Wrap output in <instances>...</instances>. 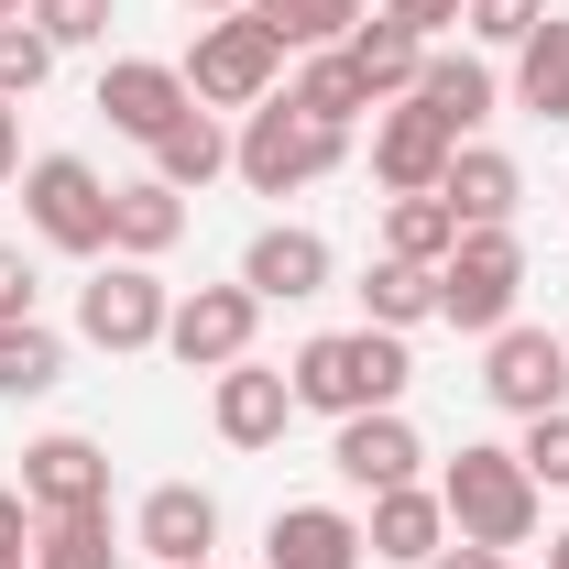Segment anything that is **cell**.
Segmentation results:
<instances>
[{
	"label": "cell",
	"instance_id": "obj_38",
	"mask_svg": "<svg viewBox=\"0 0 569 569\" xmlns=\"http://www.w3.org/2000/svg\"><path fill=\"white\" fill-rule=\"evenodd\" d=\"M427 569H515V559H503V548H471V537H449V548H438Z\"/></svg>",
	"mask_w": 569,
	"mask_h": 569
},
{
	"label": "cell",
	"instance_id": "obj_8",
	"mask_svg": "<svg viewBox=\"0 0 569 569\" xmlns=\"http://www.w3.org/2000/svg\"><path fill=\"white\" fill-rule=\"evenodd\" d=\"M252 329H263V296L252 284H187L176 318H164V351L187 372H230V361H252Z\"/></svg>",
	"mask_w": 569,
	"mask_h": 569
},
{
	"label": "cell",
	"instance_id": "obj_16",
	"mask_svg": "<svg viewBox=\"0 0 569 569\" xmlns=\"http://www.w3.org/2000/svg\"><path fill=\"white\" fill-rule=\"evenodd\" d=\"M132 548L153 569H187V559H209L219 548V493H198V482H153L132 515Z\"/></svg>",
	"mask_w": 569,
	"mask_h": 569
},
{
	"label": "cell",
	"instance_id": "obj_5",
	"mask_svg": "<svg viewBox=\"0 0 569 569\" xmlns=\"http://www.w3.org/2000/svg\"><path fill=\"white\" fill-rule=\"evenodd\" d=\"M515 296H526V241L515 230H460V252L438 263V318L460 340H493V329H515Z\"/></svg>",
	"mask_w": 569,
	"mask_h": 569
},
{
	"label": "cell",
	"instance_id": "obj_21",
	"mask_svg": "<svg viewBox=\"0 0 569 569\" xmlns=\"http://www.w3.org/2000/svg\"><path fill=\"white\" fill-rule=\"evenodd\" d=\"M176 241H187V198H176L164 176L110 187V252H121V263H164Z\"/></svg>",
	"mask_w": 569,
	"mask_h": 569
},
{
	"label": "cell",
	"instance_id": "obj_17",
	"mask_svg": "<svg viewBox=\"0 0 569 569\" xmlns=\"http://www.w3.org/2000/svg\"><path fill=\"white\" fill-rule=\"evenodd\" d=\"M361 515L340 503H284L274 526H263V569H361Z\"/></svg>",
	"mask_w": 569,
	"mask_h": 569
},
{
	"label": "cell",
	"instance_id": "obj_19",
	"mask_svg": "<svg viewBox=\"0 0 569 569\" xmlns=\"http://www.w3.org/2000/svg\"><path fill=\"white\" fill-rule=\"evenodd\" d=\"M406 99H417L427 121H449L460 142H471V132H482V121L503 110L493 67H482V56H449V44H427V67H417V88H406Z\"/></svg>",
	"mask_w": 569,
	"mask_h": 569
},
{
	"label": "cell",
	"instance_id": "obj_23",
	"mask_svg": "<svg viewBox=\"0 0 569 569\" xmlns=\"http://www.w3.org/2000/svg\"><path fill=\"white\" fill-rule=\"evenodd\" d=\"M438 318V274L427 263H395V252H372V274H361V329H427Z\"/></svg>",
	"mask_w": 569,
	"mask_h": 569
},
{
	"label": "cell",
	"instance_id": "obj_4",
	"mask_svg": "<svg viewBox=\"0 0 569 569\" xmlns=\"http://www.w3.org/2000/svg\"><path fill=\"white\" fill-rule=\"evenodd\" d=\"M284 77V44L252 22V11H209L198 44H187V99L198 110H263Z\"/></svg>",
	"mask_w": 569,
	"mask_h": 569
},
{
	"label": "cell",
	"instance_id": "obj_37",
	"mask_svg": "<svg viewBox=\"0 0 569 569\" xmlns=\"http://www.w3.org/2000/svg\"><path fill=\"white\" fill-rule=\"evenodd\" d=\"M33 526H44V515L22 503V482H0V548H33Z\"/></svg>",
	"mask_w": 569,
	"mask_h": 569
},
{
	"label": "cell",
	"instance_id": "obj_14",
	"mask_svg": "<svg viewBox=\"0 0 569 569\" xmlns=\"http://www.w3.org/2000/svg\"><path fill=\"white\" fill-rule=\"evenodd\" d=\"M329 241L307 230V219H274V230H252V252H241V284L263 296V307H296V296H329Z\"/></svg>",
	"mask_w": 569,
	"mask_h": 569
},
{
	"label": "cell",
	"instance_id": "obj_44",
	"mask_svg": "<svg viewBox=\"0 0 569 569\" xmlns=\"http://www.w3.org/2000/svg\"><path fill=\"white\" fill-rule=\"evenodd\" d=\"M187 569H209V559H187Z\"/></svg>",
	"mask_w": 569,
	"mask_h": 569
},
{
	"label": "cell",
	"instance_id": "obj_28",
	"mask_svg": "<svg viewBox=\"0 0 569 569\" xmlns=\"http://www.w3.org/2000/svg\"><path fill=\"white\" fill-rule=\"evenodd\" d=\"M284 99H296L307 121H329V132H351L361 110H383V99H372V88H361V77H351V56H340V44H329V56H307Z\"/></svg>",
	"mask_w": 569,
	"mask_h": 569
},
{
	"label": "cell",
	"instance_id": "obj_3",
	"mask_svg": "<svg viewBox=\"0 0 569 569\" xmlns=\"http://www.w3.org/2000/svg\"><path fill=\"white\" fill-rule=\"evenodd\" d=\"M340 153H351V132L307 121L296 99H263V110H241V132H230V176H241L252 198H296V187H318Z\"/></svg>",
	"mask_w": 569,
	"mask_h": 569
},
{
	"label": "cell",
	"instance_id": "obj_39",
	"mask_svg": "<svg viewBox=\"0 0 569 569\" xmlns=\"http://www.w3.org/2000/svg\"><path fill=\"white\" fill-rule=\"evenodd\" d=\"M0 176H22V110L0 99Z\"/></svg>",
	"mask_w": 569,
	"mask_h": 569
},
{
	"label": "cell",
	"instance_id": "obj_13",
	"mask_svg": "<svg viewBox=\"0 0 569 569\" xmlns=\"http://www.w3.org/2000/svg\"><path fill=\"white\" fill-rule=\"evenodd\" d=\"M417 427H406V406H372V417H340V438H329V471L351 482V493H395V482H417Z\"/></svg>",
	"mask_w": 569,
	"mask_h": 569
},
{
	"label": "cell",
	"instance_id": "obj_41",
	"mask_svg": "<svg viewBox=\"0 0 569 569\" xmlns=\"http://www.w3.org/2000/svg\"><path fill=\"white\" fill-rule=\"evenodd\" d=\"M0 569H33V548H0Z\"/></svg>",
	"mask_w": 569,
	"mask_h": 569
},
{
	"label": "cell",
	"instance_id": "obj_22",
	"mask_svg": "<svg viewBox=\"0 0 569 569\" xmlns=\"http://www.w3.org/2000/svg\"><path fill=\"white\" fill-rule=\"evenodd\" d=\"M340 56H351V77L372 88V99H406V88H417V67H427V44L406 33V22H383V11H361Z\"/></svg>",
	"mask_w": 569,
	"mask_h": 569
},
{
	"label": "cell",
	"instance_id": "obj_1",
	"mask_svg": "<svg viewBox=\"0 0 569 569\" xmlns=\"http://www.w3.org/2000/svg\"><path fill=\"white\" fill-rule=\"evenodd\" d=\"M284 383H296V417H372V406H406L417 361L395 329H318L284 361Z\"/></svg>",
	"mask_w": 569,
	"mask_h": 569
},
{
	"label": "cell",
	"instance_id": "obj_32",
	"mask_svg": "<svg viewBox=\"0 0 569 569\" xmlns=\"http://www.w3.org/2000/svg\"><path fill=\"white\" fill-rule=\"evenodd\" d=\"M44 77H56V44H44L33 22H0V99L22 110V99H33Z\"/></svg>",
	"mask_w": 569,
	"mask_h": 569
},
{
	"label": "cell",
	"instance_id": "obj_42",
	"mask_svg": "<svg viewBox=\"0 0 569 569\" xmlns=\"http://www.w3.org/2000/svg\"><path fill=\"white\" fill-rule=\"evenodd\" d=\"M22 11H33V0H0V22H22Z\"/></svg>",
	"mask_w": 569,
	"mask_h": 569
},
{
	"label": "cell",
	"instance_id": "obj_26",
	"mask_svg": "<svg viewBox=\"0 0 569 569\" xmlns=\"http://www.w3.org/2000/svg\"><path fill=\"white\" fill-rule=\"evenodd\" d=\"M153 176H164L176 198H198L209 176H230V132H219V110H187L176 132L153 142Z\"/></svg>",
	"mask_w": 569,
	"mask_h": 569
},
{
	"label": "cell",
	"instance_id": "obj_36",
	"mask_svg": "<svg viewBox=\"0 0 569 569\" xmlns=\"http://www.w3.org/2000/svg\"><path fill=\"white\" fill-rule=\"evenodd\" d=\"M11 318H33V263L0 241V329H11Z\"/></svg>",
	"mask_w": 569,
	"mask_h": 569
},
{
	"label": "cell",
	"instance_id": "obj_20",
	"mask_svg": "<svg viewBox=\"0 0 569 569\" xmlns=\"http://www.w3.org/2000/svg\"><path fill=\"white\" fill-rule=\"evenodd\" d=\"M438 198L460 209V230H515L526 176H515V153H493V142H460V153H449V176H438Z\"/></svg>",
	"mask_w": 569,
	"mask_h": 569
},
{
	"label": "cell",
	"instance_id": "obj_29",
	"mask_svg": "<svg viewBox=\"0 0 569 569\" xmlns=\"http://www.w3.org/2000/svg\"><path fill=\"white\" fill-rule=\"evenodd\" d=\"M383 252L438 274V263L460 252V209H449V198H395V209H383Z\"/></svg>",
	"mask_w": 569,
	"mask_h": 569
},
{
	"label": "cell",
	"instance_id": "obj_33",
	"mask_svg": "<svg viewBox=\"0 0 569 569\" xmlns=\"http://www.w3.org/2000/svg\"><path fill=\"white\" fill-rule=\"evenodd\" d=\"M515 460H526V482H537V493H548V482L569 493V406H548V417H526V438H515Z\"/></svg>",
	"mask_w": 569,
	"mask_h": 569
},
{
	"label": "cell",
	"instance_id": "obj_6",
	"mask_svg": "<svg viewBox=\"0 0 569 569\" xmlns=\"http://www.w3.org/2000/svg\"><path fill=\"white\" fill-rule=\"evenodd\" d=\"M11 187H22L33 241H56V252H77V263L110 252V187H99V164H77V153H33Z\"/></svg>",
	"mask_w": 569,
	"mask_h": 569
},
{
	"label": "cell",
	"instance_id": "obj_40",
	"mask_svg": "<svg viewBox=\"0 0 569 569\" xmlns=\"http://www.w3.org/2000/svg\"><path fill=\"white\" fill-rule=\"evenodd\" d=\"M548 569H569V526H559V537H548Z\"/></svg>",
	"mask_w": 569,
	"mask_h": 569
},
{
	"label": "cell",
	"instance_id": "obj_27",
	"mask_svg": "<svg viewBox=\"0 0 569 569\" xmlns=\"http://www.w3.org/2000/svg\"><path fill=\"white\" fill-rule=\"evenodd\" d=\"M56 383H67V340H56L44 318H11V329H0V395L33 406V395H56Z\"/></svg>",
	"mask_w": 569,
	"mask_h": 569
},
{
	"label": "cell",
	"instance_id": "obj_18",
	"mask_svg": "<svg viewBox=\"0 0 569 569\" xmlns=\"http://www.w3.org/2000/svg\"><path fill=\"white\" fill-rule=\"evenodd\" d=\"M361 548H372V559H395V569H427L438 548H449V503H438V482H395V493H372Z\"/></svg>",
	"mask_w": 569,
	"mask_h": 569
},
{
	"label": "cell",
	"instance_id": "obj_11",
	"mask_svg": "<svg viewBox=\"0 0 569 569\" xmlns=\"http://www.w3.org/2000/svg\"><path fill=\"white\" fill-rule=\"evenodd\" d=\"M449 153H460V132H449V121H427L417 99H383V110H372V176H383L395 198H438Z\"/></svg>",
	"mask_w": 569,
	"mask_h": 569
},
{
	"label": "cell",
	"instance_id": "obj_25",
	"mask_svg": "<svg viewBox=\"0 0 569 569\" xmlns=\"http://www.w3.org/2000/svg\"><path fill=\"white\" fill-rule=\"evenodd\" d=\"M263 33H274L284 56H329V44H351V22H361V0H241Z\"/></svg>",
	"mask_w": 569,
	"mask_h": 569
},
{
	"label": "cell",
	"instance_id": "obj_7",
	"mask_svg": "<svg viewBox=\"0 0 569 569\" xmlns=\"http://www.w3.org/2000/svg\"><path fill=\"white\" fill-rule=\"evenodd\" d=\"M164 318H176V296H164V274H153V263H121V252H110V263H99V274L77 284V340H88V351H164Z\"/></svg>",
	"mask_w": 569,
	"mask_h": 569
},
{
	"label": "cell",
	"instance_id": "obj_24",
	"mask_svg": "<svg viewBox=\"0 0 569 569\" xmlns=\"http://www.w3.org/2000/svg\"><path fill=\"white\" fill-rule=\"evenodd\" d=\"M515 110H537V121H569V11H548V22L515 44Z\"/></svg>",
	"mask_w": 569,
	"mask_h": 569
},
{
	"label": "cell",
	"instance_id": "obj_2",
	"mask_svg": "<svg viewBox=\"0 0 569 569\" xmlns=\"http://www.w3.org/2000/svg\"><path fill=\"white\" fill-rule=\"evenodd\" d=\"M438 503H449V537H471V548H503V559H515V548L537 537V503H548V493L526 482V460H515V449L471 438V449L438 471Z\"/></svg>",
	"mask_w": 569,
	"mask_h": 569
},
{
	"label": "cell",
	"instance_id": "obj_9",
	"mask_svg": "<svg viewBox=\"0 0 569 569\" xmlns=\"http://www.w3.org/2000/svg\"><path fill=\"white\" fill-rule=\"evenodd\" d=\"M482 395H493L503 417H548V406H569V340L559 329H493V351H482Z\"/></svg>",
	"mask_w": 569,
	"mask_h": 569
},
{
	"label": "cell",
	"instance_id": "obj_31",
	"mask_svg": "<svg viewBox=\"0 0 569 569\" xmlns=\"http://www.w3.org/2000/svg\"><path fill=\"white\" fill-rule=\"evenodd\" d=\"M22 22H33V33L56 44V56H77V44H110V22H121V0H33Z\"/></svg>",
	"mask_w": 569,
	"mask_h": 569
},
{
	"label": "cell",
	"instance_id": "obj_35",
	"mask_svg": "<svg viewBox=\"0 0 569 569\" xmlns=\"http://www.w3.org/2000/svg\"><path fill=\"white\" fill-rule=\"evenodd\" d=\"M460 11H471V0H383V22H406L417 44H438V33H449Z\"/></svg>",
	"mask_w": 569,
	"mask_h": 569
},
{
	"label": "cell",
	"instance_id": "obj_10",
	"mask_svg": "<svg viewBox=\"0 0 569 569\" xmlns=\"http://www.w3.org/2000/svg\"><path fill=\"white\" fill-rule=\"evenodd\" d=\"M187 110H198V99H187V67H164V56H110V67H99V121H110V132L164 142Z\"/></svg>",
	"mask_w": 569,
	"mask_h": 569
},
{
	"label": "cell",
	"instance_id": "obj_34",
	"mask_svg": "<svg viewBox=\"0 0 569 569\" xmlns=\"http://www.w3.org/2000/svg\"><path fill=\"white\" fill-rule=\"evenodd\" d=\"M537 22H548V0H471V11H460L471 44H526Z\"/></svg>",
	"mask_w": 569,
	"mask_h": 569
},
{
	"label": "cell",
	"instance_id": "obj_12",
	"mask_svg": "<svg viewBox=\"0 0 569 569\" xmlns=\"http://www.w3.org/2000/svg\"><path fill=\"white\" fill-rule=\"evenodd\" d=\"M22 503H33V515H99V503H110V449L77 438V427L33 438V449H22Z\"/></svg>",
	"mask_w": 569,
	"mask_h": 569
},
{
	"label": "cell",
	"instance_id": "obj_15",
	"mask_svg": "<svg viewBox=\"0 0 569 569\" xmlns=\"http://www.w3.org/2000/svg\"><path fill=\"white\" fill-rule=\"evenodd\" d=\"M209 417H219L230 449H274L284 427H296V383H284L274 361H230V372L209 383Z\"/></svg>",
	"mask_w": 569,
	"mask_h": 569
},
{
	"label": "cell",
	"instance_id": "obj_30",
	"mask_svg": "<svg viewBox=\"0 0 569 569\" xmlns=\"http://www.w3.org/2000/svg\"><path fill=\"white\" fill-rule=\"evenodd\" d=\"M33 569H121L110 503H99V515H44V526H33Z\"/></svg>",
	"mask_w": 569,
	"mask_h": 569
},
{
	"label": "cell",
	"instance_id": "obj_43",
	"mask_svg": "<svg viewBox=\"0 0 569 569\" xmlns=\"http://www.w3.org/2000/svg\"><path fill=\"white\" fill-rule=\"evenodd\" d=\"M187 11H241V0H187Z\"/></svg>",
	"mask_w": 569,
	"mask_h": 569
}]
</instances>
